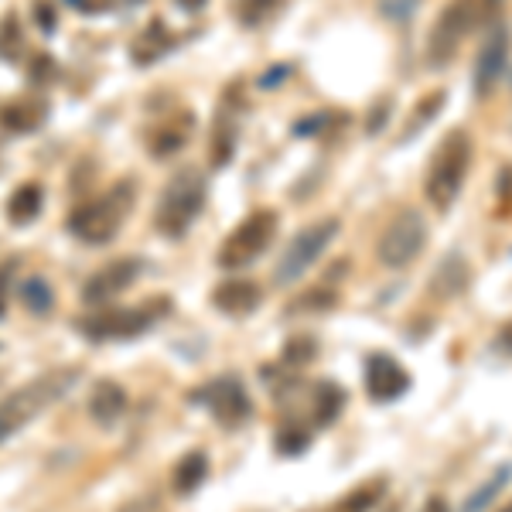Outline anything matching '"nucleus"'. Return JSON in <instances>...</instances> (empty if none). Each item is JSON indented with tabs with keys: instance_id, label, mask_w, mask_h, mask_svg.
Segmentation results:
<instances>
[{
	"instance_id": "obj_1",
	"label": "nucleus",
	"mask_w": 512,
	"mask_h": 512,
	"mask_svg": "<svg viewBox=\"0 0 512 512\" xmlns=\"http://www.w3.org/2000/svg\"><path fill=\"white\" fill-rule=\"evenodd\" d=\"M468 168H472V134L461 127H454L444 134L441 147L431 158V168H427V181L424 192L427 202L434 205L437 212H451V205L458 202L461 188H465Z\"/></svg>"
},
{
	"instance_id": "obj_2",
	"label": "nucleus",
	"mask_w": 512,
	"mask_h": 512,
	"mask_svg": "<svg viewBox=\"0 0 512 512\" xmlns=\"http://www.w3.org/2000/svg\"><path fill=\"white\" fill-rule=\"evenodd\" d=\"M76 383H79V369H55V373H45V376H38L35 383L14 390L0 403V444L11 441L21 427H28L41 410L59 403Z\"/></svg>"
},
{
	"instance_id": "obj_3",
	"label": "nucleus",
	"mask_w": 512,
	"mask_h": 512,
	"mask_svg": "<svg viewBox=\"0 0 512 512\" xmlns=\"http://www.w3.org/2000/svg\"><path fill=\"white\" fill-rule=\"evenodd\" d=\"M499 4L502 0H451L441 11V18L434 21L431 41H427V59H431V65H437V69L448 65L458 55L461 41L495 18Z\"/></svg>"
},
{
	"instance_id": "obj_4",
	"label": "nucleus",
	"mask_w": 512,
	"mask_h": 512,
	"mask_svg": "<svg viewBox=\"0 0 512 512\" xmlns=\"http://www.w3.org/2000/svg\"><path fill=\"white\" fill-rule=\"evenodd\" d=\"M130 198H134V188L123 181V185L110 188V192L93 198V202L76 205L69 216L72 236H79L82 243H106V239H113L123 216L130 212Z\"/></svg>"
},
{
	"instance_id": "obj_5",
	"label": "nucleus",
	"mask_w": 512,
	"mask_h": 512,
	"mask_svg": "<svg viewBox=\"0 0 512 512\" xmlns=\"http://www.w3.org/2000/svg\"><path fill=\"white\" fill-rule=\"evenodd\" d=\"M338 236V219L328 216V219H318L311 226H304L291 243H287L284 256L277 260L274 267V280L280 287H294L301 284V277L308 274L311 267L318 263V256L332 246V239Z\"/></svg>"
},
{
	"instance_id": "obj_6",
	"label": "nucleus",
	"mask_w": 512,
	"mask_h": 512,
	"mask_svg": "<svg viewBox=\"0 0 512 512\" xmlns=\"http://www.w3.org/2000/svg\"><path fill=\"white\" fill-rule=\"evenodd\" d=\"M205 209V178L198 171H178L168 181L158 209V229L164 236H185V229Z\"/></svg>"
},
{
	"instance_id": "obj_7",
	"label": "nucleus",
	"mask_w": 512,
	"mask_h": 512,
	"mask_svg": "<svg viewBox=\"0 0 512 512\" xmlns=\"http://www.w3.org/2000/svg\"><path fill=\"white\" fill-rule=\"evenodd\" d=\"M427 246V219L417 209H403L390 219V226L383 229L376 246V256L383 267L403 270L424 253Z\"/></svg>"
},
{
	"instance_id": "obj_8",
	"label": "nucleus",
	"mask_w": 512,
	"mask_h": 512,
	"mask_svg": "<svg viewBox=\"0 0 512 512\" xmlns=\"http://www.w3.org/2000/svg\"><path fill=\"white\" fill-rule=\"evenodd\" d=\"M274 236H277V212H270V209L253 212V216H246L239 222L226 243H222L219 267H226V270L246 267V263H253L256 256L274 243Z\"/></svg>"
},
{
	"instance_id": "obj_9",
	"label": "nucleus",
	"mask_w": 512,
	"mask_h": 512,
	"mask_svg": "<svg viewBox=\"0 0 512 512\" xmlns=\"http://www.w3.org/2000/svg\"><path fill=\"white\" fill-rule=\"evenodd\" d=\"M151 304H140V308H110V311H96V315L82 318L79 321V332H86L93 342H106V338H134L140 332H147V328L158 321V315L164 311L168 315V308L161 311H151Z\"/></svg>"
},
{
	"instance_id": "obj_10",
	"label": "nucleus",
	"mask_w": 512,
	"mask_h": 512,
	"mask_svg": "<svg viewBox=\"0 0 512 512\" xmlns=\"http://www.w3.org/2000/svg\"><path fill=\"white\" fill-rule=\"evenodd\" d=\"M195 403H205L222 427H239L253 414V403H250V396H246V386L239 383L236 376H222L212 386L198 390Z\"/></svg>"
},
{
	"instance_id": "obj_11",
	"label": "nucleus",
	"mask_w": 512,
	"mask_h": 512,
	"mask_svg": "<svg viewBox=\"0 0 512 512\" xmlns=\"http://www.w3.org/2000/svg\"><path fill=\"white\" fill-rule=\"evenodd\" d=\"M410 390V373L400 366V359L386 352H373L366 359V393L376 403H393Z\"/></svg>"
},
{
	"instance_id": "obj_12",
	"label": "nucleus",
	"mask_w": 512,
	"mask_h": 512,
	"mask_svg": "<svg viewBox=\"0 0 512 512\" xmlns=\"http://www.w3.org/2000/svg\"><path fill=\"white\" fill-rule=\"evenodd\" d=\"M506 62H509V31L502 24H495L492 35L485 38L482 52L475 59V96L485 99L492 96L495 82L506 72Z\"/></svg>"
},
{
	"instance_id": "obj_13",
	"label": "nucleus",
	"mask_w": 512,
	"mask_h": 512,
	"mask_svg": "<svg viewBox=\"0 0 512 512\" xmlns=\"http://www.w3.org/2000/svg\"><path fill=\"white\" fill-rule=\"evenodd\" d=\"M137 277H140V260H134V256H120V260L106 263L103 270H96V274L89 277L82 297H86L89 304H106L117 294L127 291Z\"/></svg>"
},
{
	"instance_id": "obj_14",
	"label": "nucleus",
	"mask_w": 512,
	"mask_h": 512,
	"mask_svg": "<svg viewBox=\"0 0 512 512\" xmlns=\"http://www.w3.org/2000/svg\"><path fill=\"white\" fill-rule=\"evenodd\" d=\"M260 301H263V291L253 280H226V284H219L216 291H212V304L229 318L253 315V311L260 308Z\"/></svg>"
},
{
	"instance_id": "obj_15",
	"label": "nucleus",
	"mask_w": 512,
	"mask_h": 512,
	"mask_svg": "<svg viewBox=\"0 0 512 512\" xmlns=\"http://www.w3.org/2000/svg\"><path fill=\"white\" fill-rule=\"evenodd\" d=\"M45 120H48V103L38 96H21L0 106V127L11 130V134H35Z\"/></svg>"
},
{
	"instance_id": "obj_16",
	"label": "nucleus",
	"mask_w": 512,
	"mask_h": 512,
	"mask_svg": "<svg viewBox=\"0 0 512 512\" xmlns=\"http://www.w3.org/2000/svg\"><path fill=\"white\" fill-rule=\"evenodd\" d=\"M192 130H195V117H192V113H178V117L161 120L158 127L147 134V147H151L154 158H171V154H178L181 147L188 144Z\"/></svg>"
},
{
	"instance_id": "obj_17",
	"label": "nucleus",
	"mask_w": 512,
	"mask_h": 512,
	"mask_svg": "<svg viewBox=\"0 0 512 512\" xmlns=\"http://www.w3.org/2000/svg\"><path fill=\"white\" fill-rule=\"evenodd\" d=\"M123 410H127V390H123L120 383L103 379V383L93 386V393H89V417H93L96 424H103V427L117 424L123 417Z\"/></svg>"
},
{
	"instance_id": "obj_18",
	"label": "nucleus",
	"mask_w": 512,
	"mask_h": 512,
	"mask_svg": "<svg viewBox=\"0 0 512 512\" xmlns=\"http://www.w3.org/2000/svg\"><path fill=\"white\" fill-rule=\"evenodd\" d=\"M468 280H472V270H468V263H465V256H458V253H448L441 263H437V270H434V277H431V294L437 297H458L461 291L468 287Z\"/></svg>"
},
{
	"instance_id": "obj_19",
	"label": "nucleus",
	"mask_w": 512,
	"mask_h": 512,
	"mask_svg": "<svg viewBox=\"0 0 512 512\" xmlns=\"http://www.w3.org/2000/svg\"><path fill=\"white\" fill-rule=\"evenodd\" d=\"M205 475H209V458L202 451H188L171 472V489L178 495H192L205 482Z\"/></svg>"
},
{
	"instance_id": "obj_20",
	"label": "nucleus",
	"mask_w": 512,
	"mask_h": 512,
	"mask_svg": "<svg viewBox=\"0 0 512 512\" xmlns=\"http://www.w3.org/2000/svg\"><path fill=\"white\" fill-rule=\"evenodd\" d=\"M41 202H45L41 185L38 181H28V185H21L18 192L11 195V202H7V219H11L14 226H28V222L38 219Z\"/></svg>"
},
{
	"instance_id": "obj_21",
	"label": "nucleus",
	"mask_w": 512,
	"mask_h": 512,
	"mask_svg": "<svg viewBox=\"0 0 512 512\" xmlns=\"http://www.w3.org/2000/svg\"><path fill=\"white\" fill-rule=\"evenodd\" d=\"M509 482H512V465L506 461V465L495 468V472H492L489 478H485V482L478 485V489H475L472 495H468L465 506H461V512H485L495 499H499L502 489H506Z\"/></svg>"
},
{
	"instance_id": "obj_22",
	"label": "nucleus",
	"mask_w": 512,
	"mask_h": 512,
	"mask_svg": "<svg viewBox=\"0 0 512 512\" xmlns=\"http://www.w3.org/2000/svg\"><path fill=\"white\" fill-rule=\"evenodd\" d=\"M444 103H448V93L444 89H434V93H427L420 103L414 106V113H410V123L403 127V134H400V144H407L410 137H417L420 130H427L431 123L437 120V113L444 110Z\"/></svg>"
},
{
	"instance_id": "obj_23",
	"label": "nucleus",
	"mask_w": 512,
	"mask_h": 512,
	"mask_svg": "<svg viewBox=\"0 0 512 512\" xmlns=\"http://www.w3.org/2000/svg\"><path fill=\"white\" fill-rule=\"evenodd\" d=\"M345 410V390L338 383H318L315 386V424L332 427Z\"/></svg>"
},
{
	"instance_id": "obj_24",
	"label": "nucleus",
	"mask_w": 512,
	"mask_h": 512,
	"mask_svg": "<svg viewBox=\"0 0 512 512\" xmlns=\"http://www.w3.org/2000/svg\"><path fill=\"white\" fill-rule=\"evenodd\" d=\"M236 154V120L233 117H222L216 120V134H212V151H209V161L212 168H226Z\"/></svg>"
},
{
	"instance_id": "obj_25",
	"label": "nucleus",
	"mask_w": 512,
	"mask_h": 512,
	"mask_svg": "<svg viewBox=\"0 0 512 512\" xmlns=\"http://www.w3.org/2000/svg\"><path fill=\"white\" fill-rule=\"evenodd\" d=\"M21 301L28 304L31 315L45 318L48 311L55 308V291L45 277H28V280H21Z\"/></svg>"
},
{
	"instance_id": "obj_26",
	"label": "nucleus",
	"mask_w": 512,
	"mask_h": 512,
	"mask_svg": "<svg viewBox=\"0 0 512 512\" xmlns=\"http://www.w3.org/2000/svg\"><path fill=\"white\" fill-rule=\"evenodd\" d=\"M383 495H386V478H373V482L359 485L355 492L345 495L342 502H335L332 512H369Z\"/></svg>"
},
{
	"instance_id": "obj_27",
	"label": "nucleus",
	"mask_w": 512,
	"mask_h": 512,
	"mask_svg": "<svg viewBox=\"0 0 512 512\" xmlns=\"http://www.w3.org/2000/svg\"><path fill=\"white\" fill-rule=\"evenodd\" d=\"M168 28H164L161 21H151V28L144 31V35L137 38V45H134V59L140 62V65H151L158 55H164L168 52Z\"/></svg>"
},
{
	"instance_id": "obj_28",
	"label": "nucleus",
	"mask_w": 512,
	"mask_h": 512,
	"mask_svg": "<svg viewBox=\"0 0 512 512\" xmlns=\"http://www.w3.org/2000/svg\"><path fill=\"white\" fill-rule=\"evenodd\" d=\"M277 451L284 454V458H294V454H304L311 444V431L304 424H297V420H287V424H280V431L274 437Z\"/></svg>"
},
{
	"instance_id": "obj_29",
	"label": "nucleus",
	"mask_w": 512,
	"mask_h": 512,
	"mask_svg": "<svg viewBox=\"0 0 512 512\" xmlns=\"http://www.w3.org/2000/svg\"><path fill=\"white\" fill-rule=\"evenodd\" d=\"M280 4L284 0H236V18L246 28H260V24H267L280 11Z\"/></svg>"
},
{
	"instance_id": "obj_30",
	"label": "nucleus",
	"mask_w": 512,
	"mask_h": 512,
	"mask_svg": "<svg viewBox=\"0 0 512 512\" xmlns=\"http://www.w3.org/2000/svg\"><path fill=\"white\" fill-rule=\"evenodd\" d=\"M0 55L11 62H18L24 55V35H21V21L14 18H4V24H0Z\"/></svg>"
},
{
	"instance_id": "obj_31",
	"label": "nucleus",
	"mask_w": 512,
	"mask_h": 512,
	"mask_svg": "<svg viewBox=\"0 0 512 512\" xmlns=\"http://www.w3.org/2000/svg\"><path fill=\"white\" fill-rule=\"evenodd\" d=\"M318 355V342L308 335H297L284 345V366H308Z\"/></svg>"
},
{
	"instance_id": "obj_32",
	"label": "nucleus",
	"mask_w": 512,
	"mask_h": 512,
	"mask_svg": "<svg viewBox=\"0 0 512 512\" xmlns=\"http://www.w3.org/2000/svg\"><path fill=\"white\" fill-rule=\"evenodd\" d=\"M420 4H424V0H379V11H383L386 21L407 24L420 11Z\"/></svg>"
},
{
	"instance_id": "obj_33",
	"label": "nucleus",
	"mask_w": 512,
	"mask_h": 512,
	"mask_svg": "<svg viewBox=\"0 0 512 512\" xmlns=\"http://www.w3.org/2000/svg\"><path fill=\"white\" fill-rule=\"evenodd\" d=\"M390 113H393V96L376 99L373 110H369V117H366V134H369V137H376L379 130L386 127V120H390Z\"/></svg>"
},
{
	"instance_id": "obj_34",
	"label": "nucleus",
	"mask_w": 512,
	"mask_h": 512,
	"mask_svg": "<svg viewBox=\"0 0 512 512\" xmlns=\"http://www.w3.org/2000/svg\"><path fill=\"white\" fill-rule=\"evenodd\" d=\"M338 301L335 291H328V287H315L308 297H301V301L291 304V311H301V308H318V311H328L332 304Z\"/></svg>"
},
{
	"instance_id": "obj_35",
	"label": "nucleus",
	"mask_w": 512,
	"mask_h": 512,
	"mask_svg": "<svg viewBox=\"0 0 512 512\" xmlns=\"http://www.w3.org/2000/svg\"><path fill=\"white\" fill-rule=\"evenodd\" d=\"M495 192H499V212H502V216H512V168L499 171Z\"/></svg>"
},
{
	"instance_id": "obj_36",
	"label": "nucleus",
	"mask_w": 512,
	"mask_h": 512,
	"mask_svg": "<svg viewBox=\"0 0 512 512\" xmlns=\"http://www.w3.org/2000/svg\"><path fill=\"white\" fill-rule=\"evenodd\" d=\"M325 127H328V113H315V117H308V120L294 123V134L311 137V134H318V130H325Z\"/></svg>"
},
{
	"instance_id": "obj_37",
	"label": "nucleus",
	"mask_w": 512,
	"mask_h": 512,
	"mask_svg": "<svg viewBox=\"0 0 512 512\" xmlns=\"http://www.w3.org/2000/svg\"><path fill=\"white\" fill-rule=\"evenodd\" d=\"M35 18L41 24V31H55V24H59V18H55L52 4H45V0H38L35 4Z\"/></svg>"
},
{
	"instance_id": "obj_38",
	"label": "nucleus",
	"mask_w": 512,
	"mask_h": 512,
	"mask_svg": "<svg viewBox=\"0 0 512 512\" xmlns=\"http://www.w3.org/2000/svg\"><path fill=\"white\" fill-rule=\"evenodd\" d=\"M31 76H35V82H45L55 76V62L48 59V55H38L35 65H31Z\"/></svg>"
},
{
	"instance_id": "obj_39",
	"label": "nucleus",
	"mask_w": 512,
	"mask_h": 512,
	"mask_svg": "<svg viewBox=\"0 0 512 512\" xmlns=\"http://www.w3.org/2000/svg\"><path fill=\"white\" fill-rule=\"evenodd\" d=\"M72 7H76L79 14H103L106 7L113 4V0H69Z\"/></svg>"
},
{
	"instance_id": "obj_40",
	"label": "nucleus",
	"mask_w": 512,
	"mask_h": 512,
	"mask_svg": "<svg viewBox=\"0 0 512 512\" xmlns=\"http://www.w3.org/2000/svg\"><path fill=\"white\" fill-rule=\"evenodd\" d=\"M120 512H164L158 506V499H134V502H127Z\"/></svg>"
},
{
	"instance_id": "obj_41",
	"label": "nucleus",
	"mask_w": 512,
	"mask_h": 512,
	"mask_svg": "<svg viewBox=\"0 0 512 512\" xmlns=\"http://www.w3.org/2000/svg\"><path fill=\"white\" fill-rule=\"evenodd\" d=\"M11 274H14V260L0 270V315H4V308H7V287H11Z\"/></svg>"
},
{
	"instance_id": "obj_42",
	"label": "nucleus",
	"mask_w": 512,
	"mask_h": 512,
	"mask_svg": "<svg viewBox=\"0 0 512 512\" xmlns=\"http://www.w3.org/2000/svg\"><path fill=\"white\" fill-rule=\"evenodd\" d=\"M284 76H287V65H284V69H277V72H267V76L260 79V86H274V82H280Z\"/></svg>"
},
{
	"instance_id": "obj_43",
	"label": "nucleus",
	"mask_w": 512,
	"mask_h": 512,
	"mask_svg": "<svg viewBox=\"0 0 512 512\" xmlns=\"http://www.w3.org/2000/svg\"><path fill=\"white\" fill-rule=\"evenodd\" d=\"M178 7H185V11H202L205 7V0H175Z\"/></svg>"
},
{
	"instance_id": "obj_44",
	"label": "nucleus",
	"mask_w": 512,
	"mask_h": 512,
	"mask_svg": "<svg viewBox=\"0 0 512 512\" xmlns=\"http://www.w3.org/2000/svg\"><path fill=\"white\" fill-rule=\"evenodd\" d=\"M424 512H444V499H431Z\"/></svg>"
},
{
	"instance_id": "obj_45",
	"label": "nucleus",
	"mask_w": 512,
	"mask_h": 512,
	"mask_svg": "<svg viewBox=\"0 0 512 512\" xmlns=\"http://www.w3.org/2000/svg\"><path fill=\"white\" fill-rule=\"evenodd\" d=\"M502 512H512V502H509V506H506V509H502Z\"/></svg>"
}]
</instances>
